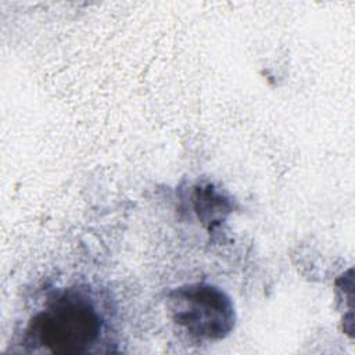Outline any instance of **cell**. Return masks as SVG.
<instances>
[{"label":"cell","instance_id":"2","mask_svg":"<svg viewBox=\"0 0 355 355\" xmlns=\"http://www.w3.org/2000/svg\"><path fill=\"white\" fill-rule=\"evenodd\" d=\"M172 320L190 338L216 341L234 326L232 300L218 287L194 283L175 288L168 295Z\"/></svg>","mask_w":355,"mask_h":355},{"label":"cell","instance_id":"1","mask_svg":"<svg viewBox=\"0 0 355 355\" xmlns=\"http://www.w3.org/2000/svg\"><path fill=\"white\" fill-rule=\"evenodd\" d=\"M103 327L94 302L85 293L69 288L31 318L24 344L50 354H86L100 341Z\"/></svg>","mask_w":355,"mask_h":355}]
</instances>
